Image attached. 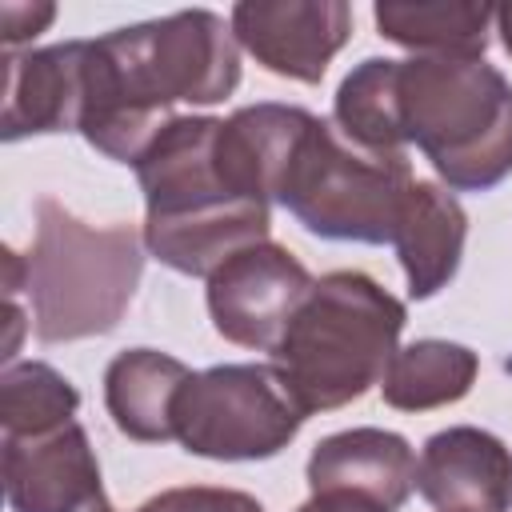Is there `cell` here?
<instances>
[{
    "label": "cell",
    "mask_w": 512,
    "mask_h": 512,
    "mask_svg": "<svg viewBox=\"0 0 512 512\" xmlns=\"http://www.w3.org/2000/svg\"><path fill=\"white\" fill-rule=\"evenodd\" d=\"M416 492L436 512H512V452L472 424L432 432L416 460Z\"/></svg>",
    "instance_id": "11"
},
{
    "label": "cell",
    "mask_w": 512,
    "mask_h": 512,
    "mask_svg": "<svg viewBox=\"0 0 512 512\" xmlns=\"http://www.w3.org/2000/svg\"><path fill=\"white\" fill-rule=\"evenodd\" d=\"M52 20H56V4H24V0L0 4V40H4V52H16L24 40H36Z\"/></svg>",
    "instance_id": "20"
},
{
    "label": "cell",
    "mask_w": 512,
    "mask_h": 512,
    "mask_svg": "<svg viewBox=\"0 0 512 512\" xmlns=\"http://www.w3.org/2000/svg\"><path fill=\"white\" fill-rule=\"evenodd\" d=\"M496 32H500L504 52L512 56V4H500V8H496Z\"/></svg>",
    "instance_id": "22"
},
{
    "label": "cell",
    "mask_w": 512,
    "mask_h": 512,
    "mask_svg": "<svg viewBox=\"0 0 512 512\" xmlns=\"http://www.w3.org/2000/svg\"><path fill=\"white\" fill-rule=\"evenodd\" d=\"M404 320V304L372 276L352 268L328 272L272 348V368L304 416L344 408L384 380Z\"/></svg>",
    "instance_id": "4"
},
{
    "label": "cell",
    "mask_w": 512,
    "mask_h": 512,
    "mask_svg": "<svg viewBox=\"0 0 512 512\" xmlns=\"http://www.w3.org/2000/svg\"><path fill=\"white\" fill-rule=\"evenodd\" d=\"M84 44L64 40L28 52H4V112L0 136H48V132H80L84 108Z\"/></svg>",
    "instance_id": "12"
},
{
    "label": "cell",
    "mask_w": 512,
    "mask_h": 512,
    "mask_svg": "<svg viewBox=\"0 0 512 512\" xmlns=\"http://www.w3.org/2000/svg\"><path fill=\"white\" fill-rule=\"evenodd\" d=\"M136 512H264V504L240 488H212V484H188V488H164L152 500H144Z\"/></svg>",
    "instance_id": "19"
},
{
    "label": "cell",
    "mask_w": 512,
    "mask_h": 512,
    "mask_svg": "<svg viewBox=\"0 0 512 512\" xmlns=\"http://www.w3.org/2000/svg\"><path fill=\"white\" fill-rule=\"evenodd\" d=\"M296 512H388V508L368 500V496H360V492L332 488V492H312Z\"/></svg>",
    "instance_id": "21"
},
{
    "label": "cell",
    "mask_w": 512,
    "mask_h": 512,
    "mask_svg": "<svg viewBox=\"0 0 512 512\" xmlns=\"http://www.w3.org/2000/svg\"><path fill=\"white\" fill-rule=\"evenodd\" d=\"M396 140L416 144L448 192H488L512 176V84L488 60H392Z\"/></svg>",
    "instance_id": "3"
},
{
    "label": "cell",
    "mask_w": 512,
    "mask_h": 512,
    "mask_svg": "<svg viewBox=\"0 0 512 512\" xmlns=\"http://www.w3.org/2000/svg\"><path fill=\"white\" fill-rule=\"evenodd\" d=\"M304 420L272 364H216L180 388L172 440L204 460H268L296 440Z\"/></svg>",
    "instance_id": "7"
},
{
    "label": "cell",
    "mask_w": 512,
    "mask_h": 512,
    "mask_svg": "<svg viewBox=\"0 0 512 512\" xmlns=\"http://www.w3.org/2000/svg\"><path fill=\"white\" fill-rule=\"evenodd\" d=\"M240 52L284 80L320 84L352 36L344 0H240L228 16Z\"/></svg>",
    "instance_id": "9"
},
{
    "label": "cell",
    "mask_w": 512,
    "mask_h": 512,
    "mask_svg": "<svg viewBox=\"0 0 512 512\" xmlns=\"http://www.w3.org/2000/svg\"><path fill=\"white\" fill-rule=\"evenodd\" d=\"M480 372V356L468 344L456 340H412L404 348H396L380 392L384 404L400 408V412H428V408H444L456 404L472 392Z\"/></svg>",
    "instance_id": "16"
},
{
    "label": "cell",
    "mask_w": 512,
    "mask_h": 512,
    "mask_svg": "<svg viewBox=\"0 0 512 512\" xmlns=\"http://www.w3.org/2000/svg\"><path fill=\"white\" fill-rule=\"evenodd\" d=\"M464 240H468V212L460 208V200L436 180H412L392 236L412 300L436 296L456 276Z\"/></svg>",
    "instance_id": "14"
},
{
    "label": "cell",
    "mask_w": 512,
    "mask_h": 512,
    "mask_svg": "<svg viewBox=\"0 0 512 512\" xmlns=\"http://www.w3.org/2000/svg\"><path fill=\"white\" fill-rule=\"evenodd\" d=\"M312 272L272 240H260L228 256L204 288L212 328L240 348L272 352L292 324L296 308L312 292Z\"/></svg>",
    "instance_id": "8"
},
{
    "label": "cell",
    "mask_w": 512,
    "mask_h": 512,
    "mask_svg": "<svg viewBox=\"0 0 512 512\" xmlns=\"http://www.w3.org/2000/svg\"><path fill=\"white\" fill-rule=\"evenodd\" d=\"M216 116H172L140 152L144 248L180 276H212L228 256L268 240L272 204L236 196L216 168Z\"/></svg>",
    "instance_id": "2"
},
{
    "label": "cell",
    "mask_w": 512,
    "mask_h": 512,
    "mask_svg": "<svg viewBox=\"0 0 512 512\" xmlns=\"http://www.w3.org/2000/svg\"><path fill=\"white\" fill-rule=\"evenodd\" d=\"M412 180L404 152L360 148L332 120L312 116L292 148L276 204L320 240L392 244Z\"/></svg>",
    "instance_id": "6"
},
{
    "label": "cell",
    "mask_w": 512,
    "mask_h": 512,
    "mask_svg": "<svg viewBox=\"0 0 512 512\" xmlns=\"http://www.w3.org/2000/svg\"><path fill=\"white\" fill-rule=\"evenodd\" d=\"M144 232L132 224L96 228L60 200H36V240L28 252L32 332L40 344L104 336L128 312L144 272Z\"/></svg>",
    "instance_id": "5"
},
{
    "label": "cell",
    "mask_w": 512,
    "mask_h": 512,
    "mask_svg": "<svg viewBox=\"0 0 512 512\" xmlns=\"http://www.w3.org/2000/svg\"><path fill=\"white\" fill-rule=\"evenodd\" d=\"M192 368L156 348H124L104 368V408L136 444L172 440V408Z\"/></svg>",
    "instance_id": "15"
},
{
    "label": "cell",
    "mask_w": 512,
    "mask_h": 512,
    "mask_svg": "<svg viewBox=\"0 0 512 512\" xmlns=\"http://www.w3.org/2000/svg\"><path fill=\"white\" fill-rule=\"evenodd\" d=\"M384 40L416 52V56H464L484 60L488 28L496 8L488 4H400L380 0L372 8Z\"/></svg>",
    "instance_id": "17"
},
{
    "label": "cell",
    "mask_w": 512,
    "mask_h": 512,
    "mask_svg": "<svg viewBox=\"0 0 512 512\" xmlns=\"http://www.w3.org/2000/svg\"><path fill=\"white\" fill-rule=\"evenodd\" d=\"M240 84V44L220 12L188 8L112 28L84 44L80 136L116 164H136L176 104H220Z\"/></svg>",
    "instance_id": "1"
},
{
    "label": "cell",
    "mask_w": 512,
    "mask_h": 512,
    "mask_svg": "<svg viewBox=\"0 0 512 512\" xmlns=\"http://www.w3.org/2000/svg\"><path fill=\"white\" fill-rule=\"evenodd\" d=\"M312 492H360L388 512L404 508L416 488V452L400 432L388 428H344L324 436L308 456Z\"/></svg>",
    "instance_id": "13"
},
{
    "label": "cell",
    "mask_w": 512,
    "mask_h": 512,
    "mask_svg": "<svg viewBox=\"0 0 512 512\" xmlns=\"http://www.w3.org/2000/svg\"><path fill=\"white\" fill-rule=\"evenodd\" d=\"M0 476L12 512H88L104 500L96 452L76 420L44 436H0Z\"/></svg>",
    "instance_id": "10"
},
{
    "label": "cell",
    "mask_w": 512,
    "mask_h": 512,
    "mask_svg": "<svg viewBox=\"0 0 512 512\" xmlns=\"http://www.w3.org/2000/svg\"><path fill=\"white\" fill-rule=\"evenodd\" d=\"M80 392L44 360H16L0 372V432L44 436L76 420Z\"/></svg>",
    "instance_id": "18"
}]
</instances>
